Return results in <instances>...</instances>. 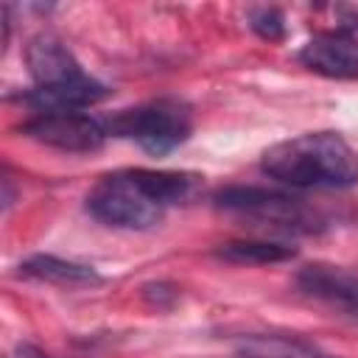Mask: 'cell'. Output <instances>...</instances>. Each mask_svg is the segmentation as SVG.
I'll return each instance as SVG.
<instances>
[{
  "instance_id": "obj_10",
  "label": "cell",
  "mask_w": 358,
  "mask_h": 358,
  "mask_svg": "<svg viewBox=\"0 0 358 358\" xmlns=\"http://www.w3.org/2000/svg\"><path fill=\"white\" fill-rule=\"evenodd\" d=\"M20 274L39 280V282H50V285H62V288H76V285H95L101 282V274L92 266L84 263H73L56 255H31L20 263Z\"/></svg>"
},
{
  "instance_id": "obj_7",
  "label": "cell",
  "mask_w": 358,
  "mask_h": 358,
  "mask_svg": "<svg viewBox=\"0 0 358 358\" xmlns=\"http://www.w3.org/2000/svg\"><path fill=\"white\" fill-rule=\"evenodd\" d=\"M296 282L308 296H316V299L344 310L347 316L358 319V277L355 274L336 268V266L316 263V266H305L296 274Z\"/></svg>"
},
{
  "instance_id": "obj_4",
  "label": "cell",
  "mask_w": 358,
  "mask_h": 358,
  "mask_svg": "<svg viewBox=\"0 0 358 358\" xmlns=\"http://www.w3.org/2000/svg\"><path fill=\"white\" fill-rule=\"evenodd\" d=\"M215 207L274 232H310L316 227V213L302 199L271 187H224L215 196Z\"/></svg>"
},
{
  "instance_id": "obj_1",
  "label": "cell",
  "mask_w": 358,
  "mask_h": 358,
  "mask_svg": "<svg viewBox=\"0 0 358 358\" xmlns=\"http://www.w3.org/2000/svg\"><path fill=\"white\" fill-rule=\"evenodd\" d=\"M196 187V176L185 171L126 168L106 173L87 193V210L115 229H151L171 204L185 201Z\"/></svg>"
},
{
  "instance_id": "obj_6",
  "label": "cell",
  "mask_w": 358,
  "mask_h": 358,
  "mask_svg": "<svg viewBox=\"0 0 358 358\" xmlns=\"http://www.w3.org/2000/svg\"><path fill=\"white\" fill-rule=\"evenodd\" d=\"M299 62L327 78H358V39L347 31L316 34L299 50Z\"/></svg>"
},
{
  "instance_id": "obj_9",
  "label": "cell",
  "mask_w": 358,
  "mask_h": 358,
  "mask_svg": "<svg viewBox=\"0 0 358 358\" xmlns=\"http://www.w3.org/2000/svg\"><path fill=\"white\" fill-rule=\"evenodd\" d=\"M106 98V87L95 81L92 76H84L78 81L56 84V87H34V92L25 95V103L34 109V115L42 112H84L87 106Z\"/></svg>"
},
{
  "instance_id": "obj_11",
  "label": "cell",
  "mask_w": 358,
  "mask_h": 358,
  "mask_svg": "<svg viewBox=\"0 0 358 358\" xmlns=\"http://www.w3.org/2000/svg\"><path fill=\"white\" fill-rule=\"evenodd\" d=\"M238 358H333L322 347L296 338V336H280V333H252L243 336L235 347Z\"/></svg>"
},
{
  "instance_id": "obj_3",
  "label": "cell",
  "mask_w": 358,
  "mask_h": 358,
  "mask_svg": "<svg viewBox=\"0 0 358 358\" xmlns=\"http://www.w3.org/2000/svg\"><path fill=\"white\" fill-rule=\"evenodd\" d=\"M103 123L109 134L129 137L154 157H165L173 148H179L193 129L187 106L173 98H159L134 109H123Z\"/></svg>"
},
{
  "instance_id": "obj_12",
  "label": "cell",
  "mask_w": 358,
  "mask_h": 358,
  "mask_svg": "<svg viewBox=\"0 0 358 358\" xmlns=\"http://www.w3.org/2000/svg\"><path fill=\"white\" fill-rule=\"evenodd\" d=\"M296 255L294 246L277 243V241H229L221 243L218 257L229 263H246V266H263V263H280L291 260Z\"/></svg>"
},
{
  "instance_id": "obj_2",
  "label": "cell",
  "mask_w": 358,
  "mask_h": 358,
  "mask_svg": "<svg viewBox=\"0 0 358 358\" xmlns=\"http://www.w3.org/2000/svg\"><path fill=\"white\" fill-rule=\"evenodd\" d=\"M266 176L299 190H341L358 185V151L338 131H305L263 151Z\"/></svg>"
},
{
  "instance_id": "obj_14",
  "label": "cell",
  "mask_w": 358,
  "mask_h": 358,
  "mask_svg": "<svg viewBox=\"0 0 358 358\" xmlns=\"http://www.w3.org/2000/svg\"><path fill=\"white\" fill-rule=\"evenodd\" d=\"M11 358H50V355H45L42 350H36V347H31V344H20Z\"/></svg>"
},
{
  "instance_id": "obj_5",
  "label": "cell",
  "mask_w": 358,
  "mask_h": 358,
  "mask_svg": "<svg viewBox=\"0 0 358 358\" xmlns=\"http://www.w3.org/2000/svg\"><path fill=\"white\" fill-rule=\"evenodd\" d=\"M31 140L67 154H90L109 137L106 123L90 112H42L20 126Z\"/></svg>"
},
{
  "instance_id": "obj_13",
  "label": "cell",
  "mask_w": 358,
  "mask_h": 358,
  "mask_svg": "<svg viewBox=\"0 0 358 358\" xmlns=\"http://www.w3.org/2000/svg\"><path fill=\"white\" fill-rule=\"evenodd\" d=\"M252 28L263 39H282V31H285L282 17H280L277 8H260V11H255L252 14Z\"/></svg>"
},
{
  "instance_id": "obj_8",
  "label": "cell",
  "mask_w": 358,
  "mask_h": 358,
  "mask_svg": "<svg viewBox=\"0 0 358 358\" xmlns=\"http://www.w3.org/2000/svg\"><path fill=\"white\" fill-rule=\"evenodd\" d=\"M25 62H28V70L36 87H56V84L78 81L87 76L81 64L76 62V56L56 36H48V34H39L31 39L25 50Z\"/></svg>"
}]
</instances>
